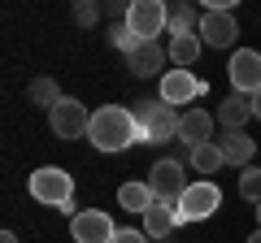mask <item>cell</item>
I'll use <instances>...</instances> for the list:
<instances>
[{
	"label": "cell",
	"mask_w": 261,
	"mask_h": 243,
	"mask_svg": "<svg viewBox=\"0 0 261 243\" xmlns=\"http://www.w3.org/2000/svg\"><path fill=\"white\" fill-rule=\"evenodd\" d=\"M0 243H18V234H13V230H5V234H0Z\"/></svg>",
	"instance_id": "27"
},
{
	"label": "cell",
	"mask_w": 261,
	"mask_h": 243,
	"mask_svg": "<svg viewBox=\"0 0 261 243\" xmlns=\"http://www.w3.org/2000/svg\"><path fill=\"white\" fill-rule=\"evenodd\" d=\"M187 161H192L196 174H218V169L226 165V161H222V148H218V139H214V143H200V148H192V152H187Z\"/></svg>",
	"instance_id": "18"
},
{
	"label": "cell",
	"mask_w": 261,
	"mask_h": 243,
	"mask_svg": "<svg viewBox=\"0 0 261 243\" xmlns=\"http://www.w3.org/2000/svg\"><path fill=\"white\" fill-rule=\"evenodd\" d=\"M226 78L240 96H257L261 92V52L257 48H235L226 61Z\"/></svg>",
	"instance_id": "8"
},
{
	"label": "cell",
	"mask_w": 261,
	"mask_h": 243,
	"mask_svg": "<svg viewBox=\"0 0 261 243\" xmlns=\"http://www.w3.org/2000/svg\"><path fill=\"white\" fill-rule=\"evenodd\" d=\"M126 26L135 31V39H140V44H157L161 31H170V9L161 5V0H130Z\"/></svg>",
	"instance_id": "5"
},
{
	"label": "cell",
	"mask_w": 261,
	"mask_h": 243,
	"mask_svg": "<svg viewBox=\"0 0 261 243\" xmlns=\"http://www.w3.org/2000/svg\"><path fill=\"white\" fill-rule=\"evenodd\" d=\"M27 191H31V200H39V204L61 208L65 200H74V178L65 174L61 165H39L35 174H31Z\"/></svg>",
	"instance_id": "3"
},
{
	"label": "cell",
	"mask_w": 261,
	"mask_h": 243,
	"mask_svg": "<svg viewBox=\"0 0 261 243\" xmlns=\"http://www.w3.org/2000/svg\"><path fill=\"white\" fill-rule=\"evenodd\" d=\"M113 234H118V226H113V217L105 208H83L70 222V239L74 243H113Z\"/></svg>",
	"instance_id": "10"
},
{
	"label": "cell",
	"mask_w": 261,
	"mask_h": 243,
	"mask_svg": "<svg viewBox=\"0 0 261 243\" xmlns=\"http://www.w3.org/2000/svg\"><path fill=\"white\" fill-rule=\"evenodd\" d=\"M113 243H152V239H148L144 230H130V226H122V230L113 234Z\"/></svg>",
	"instance_id": "25"
},
{
	"label": "cell",
	"mask_w": 261,
	"mask_h": 243,
	"mask_svg": "<svg viewBox=\"0 0 261 243\" xmlns=\"http://www.w3.org/2000/svg\"><path fill=\"white\" fill-rule=\"evenodd\" d=\"M130 117L140 126V143H166V139H178L183 113H174L166 100H135L130 104Z\"/></svg>",
	"instance_id": "2"
},
{
	"label": "cell",
	"mask_w": 261,
	"mask_h": 243,
	"mask_svg": "<svg viewBox=\"0 0 261 243\" xmlns=\"http://www.w3.org/2000/svg\"><path fill=\"white\" fill-rule=\"evenodd\" d=\"M257 230H261V204H257Z\"/></svg>",
	"instance_id": "29"
},
{
	"label": "cell",
	"mask_w": 261,
	"mask_h": 243,
	"mask_svg": "<svg viewBox=\"0 0 261 243\" xmlns=\"http://www.w3.org/2000/svg\"><path fill=\"white\" fill-rule=\"evenodd\" d=\"M209 92V83L200 74H192V70H166L161 74V92H157V100H166L170 109L174 104H192V100H200V96Z\"/></svg>",
	"instance_id": "7"
},
{
	"label": "cell",
	"mask_w": 261,
	"mask_h": 243,
	"mask_svg": "<svg viewBox=\"0 0 261 243\" xmlns=\"http://www.w3.org/2000/svg\"><path fill=\"white\" fill-rule=\"evenodd\" d=\"M214 126H218L214 113H205V109H187L183 122H178V143H187V152L200 148V143H214Z\"/></svg>",
	"instance_id": "12"
},
{
	"label": "cell",
	"mask_w": 261,
	"mask_h": 243,
	"mask_svg": "<svg viewBox=\"0 0 261 243\" xmlns=\"http://www.w3.org/2000/svg\"><path fill=\"white\" fill-rule=\"evenodd\" d=\"M48 126H53L57 139H83L87 126H92V113H87L83 104L74 100V96H65V100L57 104L53 113H48Z\"/></svg>",
	"instance_id": "9"
},
{
	"label": "cell",
	"mask_w": 261,
	"mask_h": 243,
	"mask_svg": "<svg viewBox=\"0 0 261 243\" xmlns=\"http://www.w3.org/2000/svg\"><path fill=\"white\" fill-rule=\"evenodd\" d=\"M87 143L96 152H122L130 143H140V126L130 117V109L122 104H100L92 113V126H87Z\"/></svg>",
	"instance_id": "1"
},
{
	"label": "cell",
	"mask_w": 261,
	"mask_h": 243,
	"mask_svg": "<svg viewBox=\"0 0 261 243\" xmlns=\"http://www.w3.org/2000/svg\"><path fill=\"white\" fill-rule=\"evenodd\" d=\"M252 117H257V122H261V92H257V96H252Z\"/></svg>",
	"instance_id": "26"
},
{
	"label": "cell",
	"mask_w": 261,
	"mask_h": 243,
	"mask_svg": "<svg viewBox=\"0 0 261 243\" xmlns=\"http://www.w3.org/2000/svg\"><path fill=\"white\" fill-rule=\"evenodd\" d=\"M109 39H113V48H122V52H126V56L135 52V48H140V39H135V31H130L126 22H118V26L109 31Z\"/></svg>",
	"instance_id": "23"
},
{
	"label": "cell",
	"mask_w": 261,
	"mask_h": 243,
	"mask_svg": "<svg viewBox=\"0 0 261 243\" xmlns=\"http://www.w3.org/2000/svg\"><path fill=\"white\" fill-rule=\"evenodd\" d=\"M166 56H170V48H161V44H140L135 52L126 56V70H130L135 78H152V74L166 70Z\"/></svg>",
	"instance_id": "13"
},
{
	"label": "cell",
	"mask_w": 261,
	"mask_h": 243,
	"mask_svg": "<svg viewBox=\"0 0 261 243\" xmlns=\"http://www.w3.org/2000/svg\"><path fill=\"white\" fill-rule=\"evenodd\" d=\"M27 96H31V104H44L48 113H53L57 104L65 100V96H61V87H57L53 78H35V83H31V92H27Z\"/></svg>",
	"instance_id": "21"
},
{
	"label": "cell",
	"mask_w": 261,
	"mask_h": 243,
	"mask_svg": "<svg viewBox=\"0 0 261 243\" xmlns=\"http://www.w3.org/2000/svg\"><path fill=\"white\" fill-rule=\"evenodd\" d=\"M148 187H152V196H157V200H166V204H178V200H183V191L192 187V183H187V174H183V161L161 157L157 165L148 169Z\"/></svg>",
	"instance_id": "6"
},
{
	"label": "cell",
	"mask_w": 261,
	"mask_h": 243,
	"mask_svg": "<svg viewBox=\"0 0 261 243\" xmlns=\"http://www.w3.org/2000/svg\"><path fill=\"white\" fill-rule=\"evenodd\" d=\"M244 243H261V230H252V234H248V239H244Z\"/></svg>",
	"instance_id": "28"
},
{
	"label": "cell",
	"mask_w": 261,
	"mask_h": 243,
	"mask_svg": "<svg viewBox=\"0 0 261 243\" xmlns=\"http://www.w3.org/2000/svg\"><path fill=\"white\" fill-rule=\"evenodd\" d=\"M218 204H222V191H218V183L200 178V183H192V187L183 191V200L174 204V217H178V226H187V222H205V217L218 213Z\"/></svg>",
	"instance_id": "4"
},
{
	"label": "cell",
	"mask_w": 261,
	"mask_h": 243,
	"mask_svg": "<svg viewBox=\"0 0 261 243\" xmlns=\"http://www.w3.org/2000/svg\"><path fill=\"white\" fill-rule=\"evenodd\" d=\"M218 148H222V161L226 165H252V157H257V143L248 139V131H226L222 139H218Z\"/></svg>",
	"instance_id": "15"
},
{
	"label": "cell",
	"mask_w": 261,
	"mask_h": 243,
	"mask_svg": "<svg viewBox=\"0 0 261 243\" xmlns=\"http://www.w3.org/2000/svg\"><path fill=\"white\" fill-rule=\"evenodd\" d=\"M196 56H200V35H170V61L178 70L196 66Z\"/></svg>",
	"instance_id": "19"
},
{
	"label": "cell",
	"mask_w": 261,
	"mask_h": 243,
	"mask_svg": "<svg viewBox=\"0 0 261 243\" xmlns=\"http://www.w3.org/2000/svg\"><path fill=\"white\" fill-rule=\"evenodd\" d=\"M214 117L222 122V131H244V126H248V117H252V96L231 92L222 104H218V113H214Z\"/></svg>",
	"instance_id": "14"
},
{
	"label": "cell",
	"mask_w": 261,
	"mask_h": 243,
	"mask_svg": "<svg viewBox=\"0 0 261 243\" xmlns=\"http://www.w3.org/2000/svg\"><path fill=\"white\" fill-rule=\"evenodd\" d=\"M240 200H248V204H261V169L248 165L240 174Z\"/></svg>",
	"instance_id": "22"
},
{
	"label": "cell",
	"mask_w": 261,
	"mask_h": 243,
	"mask_svg": "<svg viewBox=\"0 0 261 243\" xmlns=\"http://www.w3.org/2000/svg\"><path fill=\"white\" fill-rule=\"evenodd\" d=\"M118 204L126 208V213H140L144 217L152 204H157V196H152L148 183H122V187H118Z\"/></svg>",
	"instance_id": "17"
},
{
	"label": "cell",
	"mask_w": 261,
	"mask_h": 243,
	"mask_svg": "<svg viewBox=\"0 0 261 243\" xmlns=\"http://www.w3.org/2000/svg\"><path fill=\"white\" fill-rule=\"evenodd\" d=\"M240 39V22H235L231 9H205L200 18V44L205 48H235Z\"/></svg>",
	"instance_id": "11"
},
{
	"label": "cell",
	"mask_w": 261,
	"mask_h": 243,
	"mask_svg": "<svg viewBox=\"0 0 261 243\" xmlns=\"http://www.w3.org/2000/svg\"><path fill=\"white\" fill-rule=\"evenodd\" d=\"M74 22L79 26H96V22H100V5H92V0L74 5Z\"/></svg>",
	"instance_id": "24"
},
{
	"label": "cell",
	"mask_w": 261,
	"mask_h": 243,
	"mask_svg": "<svg viewBox=\"0 0 261 243\" xmlns=\"http://www.w3.org/2000/svg\"><path fill=\"white\" fill-rule=\"evenodd\" d=\"M200 18L205 13L192 9V5H174L170 9V35H200Z\"/></svg>",
	"instance_id": "20"
},
{
	"label": "cell",
	"mask_w": 261,
	"mask_h": 243,
	"mask_svg": "<svg viewBox=\"0 0 261 243\" xmlns=\"http://www.w3.org/2000/svg\"><path fill=\"white\" fill-rule=\"evenodd\" d=\"M174 230H178L174 204H166V200H157V204H152L148 213H144V234H148V239H161V243H166V239H170Z\"/></svg>",
	"instance_id": "16"
}]
</instances>
